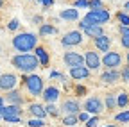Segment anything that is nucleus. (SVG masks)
Here are the masks:
<instances>
[{
  "label": "nucleus",
  "instance_id": "f257e3e1",
  "mask_svg": "<svg viewBox=\"0 0 129 127\" xmlns=\"http://www.w3.org/2000/svg\"><path fill=\"white\" fill-rule=\"evenodd\" d=\"M11 63H13V66L14 68H18L20 72H23V73H32L38 66H40V59L34 56V54H18V56H14L13 59H11Z\"/></svg>",
  "mask_w": 129,
  "mask_h": 127
},
{
  "label": "nucleus",
  "instance_id": "f03ea898",
  "mask_svg": "<svg viewBox=\"0 0 129 127\" xmlns=\"http://www.w3.org/2000/svg\"><path fill=\"white\" fill-rule=\"evenodd\" d=\"M13 47H14L18 52L27 54V52L34 50L36 47H38V38H36V34H32V32L16 34V36L13 38Z\"/></svg>",
  "mask_w": 129,
  "mask_h": 127
},
{
  "label": "nucleus",
  "instance_id": "7ed1b4c3",
  "mask_svg": "<svg viewBox=\"0 0 129 127\" xmlns=\"http://www.w3.org/2000/svg\"><path fill=\"white\" fill-rule=\"evenodd\" d=\"M109 18H111V14H109V11H106L104 7H102V9H91L86 16L81 20L79 29L83 27V25H104V23L109 22Z\"/></svg>",
  "mask_w": 129,
  "mask_h": 127
},
{
  "label": "nucleus",
  "instance_id": "20e7f679",
  "mask_svg": "<svg viewBox=\"0 0 129 127\" xmlns=\"http://www.w3.org/2000/svg\"><path fill=\"white\" fill-rule=\"evenodd\" d=\"M25 86L29 90V93L32 95V97H40V95L43 93V79L40 75H34V73H30L25 77Z\"/></svg>",
  "mask_w": 129,
  "mask_h": 127
},
{
  "label": "nucleus",
  "instance_id": "39448f33",
  "mask_svg": "<svg viewBox=\"0 0 129 127\" xmlns=\"http://www.w3.org/2000/svg\"><path fill=\"white\" fill-rule=\"evenodd\" d=\"M101 63L108 68V70H111V68H117V66H120V63H122V56L118 54V52H106L104 54V57L101 59Z\"/></svg>",
  "mask_w": 129,
  "mask_h": 127
},
{
  "label": "nucleus",
  "instance_id": "423d86ee",
  "mask_svg": "<svg viewBox=\"0 0 129 127\" xmlns=\"http://www.w3.org/2000/svg\"><path fill=\"white\" fill-rule=\"evenodd\" d=\"M84 111H88L91 115H101L104 111V104H102V100L99 97H90L84 102Z\"/></svg>",
  "mask_w": 129,
  "mask_h": 127
},
{
  "label": "nucleus",
  "instance_id": "0eeeda50",
  "mask_svg": "<svg viewBox=\"0 0 129 127\" xmlns=\"http://www.w3.org/2000/svg\"><path fill=\"white\" fill-rule=\"evenodd\" d=\"M61 43H63V47L81 45V43H83V34H81V30H70V32H67L61 38Z\"/></svg>",
  "mask_w": 129,
  "mask_h": 127
},
{
  "label": "nucleus",
  "instance_id": "6e6552de",
  "mask_svg": "<svg viewBox=\"0 0 129 127\" xmlns=\"http://www.w3.org/2000/svg\"><path fill=\"white\" fill-rule=\"evenodd\" d=\"M18 84V77L14 73H2L0 75V90L2 91H11Z\"/></svg>",
  "mask_w": 129,
  "mask_h": 127
},
{
  "label": "nucleus",
  "instance_id": "1a4fd4ad",
  "mask_svg": "<svg viewBox=\"0 0 129 127\" xmlns=\"http://www.w3.org/2000/svg\"><path fill=\"white\" fill-rule=\"evenodd\" d=\"M63 61H64V65H67V66L74 68V66L84 65V56H81L79 52H64Z\"/></svg>",
  "mask_w": 129,
  "mask_h": 127
},
{
  "label": "nucleus",
  "instance_id": "9d476101",
  "mask_svg": "<svg viewBox=\"0 0 129 127\" xmlns=\"http://www.w3.org/2000/svg\"><path fill=\"white\" fill-rule=\"evenodd\" d=\"M84 65H86L90 70H97V68L101 66V57H99V54L93 52V50H88V52L84 54Z\"/></svg>",
  "mask_w": 129,
  "mask_h": 127
},
{
  "label": "nucleus",
  "instance_id": "9b49d317",
  "mask_svg": "<svg viewBox=\"0 0 129 127\" xmlns=\"http://www.w3.org/2000/svg\"><path fill=\"white\" fill-rule=\"evenodd\" d=\"M70 77L75 79V81H83V79L90 77V68L86 65H81V66H74L70 68Z\"/></svg>",
  "mask_w": 129,
  "mask_h": 127
},
{
  "label": "nucleus",
  "instance_id": "f8f14e48",
  "mask_svg": "<svg viewBox=\"0 0 129 127\" xmlns=\"http://www.w3.org/2000/svg\"><path fill=\"white\" fill-rule=\"evenodd\" d=\"M41 97H43V100H45L47 104H54V102L59 99V90H57V88H54V86H48V88H45V90H43Z\"/></svg>",
  "mask_w": 129,
  "mask_h": 127
},
{
  "label": "nucleus",
  "instance_id": "ddd939ff",
  "mask_svg": "<svg viewBox=\"0 0 129 127\" xmlns=\"http://www.w3.org/2000/svg\"><path fill=\"white\" fill-rule=\"evenodd\" d=\"M22 115V107L18 104H9V106H4L0 109V116H20Z\"/></svg>",
  "mask_w": 129,
  "mask_h": 127
},
{
  "label": "nucleus",
  "instance_id": "4468645a",
  "mask_svg": "<svg viewBox=\"0 0 129 127\" xmlns=\"http://www.w3.org/2000/svg\"><path fill=\"white\" fill-rule=\"evenodd\" d=\"M93 43H95V47H97V50L108 52L109 47H111V38L106 36V34H102V36H99V38H93Z\"/></svg>",
  "mask_w": 129,
  "mask_h": 127
},
{
  "label": "nucleus",
  "instance_id": "2eb2a0df",
  "mask_svg": "<svg viewBox=\"0 0 129 127\" xmlns=\"http://www.w3.org/2000/svg\"><path fill=\"white\" fill-rule=\"evenodd\" d=\"M61 111L67 113V115H77L81 111V106H79L77 100H64L63 106H61Z\"/></svg>",
  "mask_w": 129,
  "mask_h": 127
},
{
  "label": "nucleus",
  "instance_id": "dca6fc26",
  "mask_svg": "<svg viewBox=\"0 0 129 127\" xmlns=\"http://www.w3.org/2000/svg\"><path fill=\"white\" fill-rule=\"evenodd\" d=\"M118 79H120V72L117 68H111V70H108L101 75V81L106 82V84H113V82H117Z\"/></svg>",
  "mask_w": 129,
  "mask_h": 127
},
{
  "label": "nucleus",
  "instance_id": "f3484780",
  "mask_svg": "<svg viewBox=\"0 0 129 127\" xmlns=\"http://www.w3.org/2000/svg\"><path fill=\"white\" fill-rule=\"evenodd\" d=\"M81 30H84V34L90 36V38H99V36L104 34L102 25H83V27H81Z\"/></svg>",
  "mask_w": 129,
  "mask_h": 127
},
{
  "label": "nucleus",
  "instance_id": "a211bd4d",
  "mask_svg": "<svg viewBox=\"0 0 129 127\" xmlns=\"http://www.w3.org/2000/svg\"><path fill=\"white\" fill-rule=\"evenodd\" d=\"M29 113H30L32 116H36V118H43V120H45L47 109H45L41 104H30V106H29Z\"/></svg>",
  "mask_w": 129,
  "mask_h": 127
},
{
  "label": "nucleus",
  "instance_id": "6ab92c4d",
  "mask_svg": "<svg viewBox=\"0 0 129 127\" xmlns=\"http://www.w3.org/2000/svg\"><path fill=\"white\" fill-rule=\"evenodd\" d=\"M59 18L68 20V22H75V20H79V11L77 9H63L59 13Z\"/></svg>",
  "mask_w": 129,
  "mask_h": 127
},
{
  "label": "nucleus",
  "instance_id": "aec40b11",
  "mask_svg": "<svg viewBox=\"0 0 129 127\" xmlns=\"http://www.w3.org/2000/svg\"><path fill=\"white\" fill-rule=\"evenodd\" d=\"M34 56L40 59V65L41 66L48 65V54H47V50L43 49V47H36V49H34Z\"/></svg>",
  "mask_w": 129,
  "mask_h": 127
},
{
  "label": "nucleus",
  "instance_id": "412c9836",
  "mask_svg": "<svg viewBox=\"0 0 129 127\" xmlns=\"http://www.w3.org/2000/svg\"><path fill=\"white\" fill-rule=\"evenodd\" d=\"M120 43L124 49L129 50V25H120Z\"/></svg>",
  "mask_w": 129,
  "mask_h": 127
},
{
  "label": "nucleus",
  "instance_id": "4be33fe9",
  "mask_svg": "<svg viewBox=\"0 0 129 127\" xmlns=\"http://www.w3.org/2000/svg\"><path fill=\"white\" fill-rule=\"evenodd\" d=\"M6 99H7L11 104H18V106H22V104H23V99H22V95H20L18 91H13V90H11L7 95H6Z\"/></svg>",
  "mask_w": 129,
  "mask_h": 127
},
{
  "label": "nucleus",
  "instance_id": "5701e85b",
  "mask_svg": "<svg viewBox=\"0 0 129 127\" xmlns=\"http://www.w3.org/2000/svg\"><path fill=\"white\" fill-rule=\"evenodd\" d=\"M48 34H57V29L54 25H48V23H43L40 27V36H48Z\"/></svg>",
  "mask_w": 129,
  "mask_h": 127
},
{
  "label": "nucleus",
  "instance_id": "b1692460",
  "mask_svg": "<svg viewBox=\"0 0 129 127\" xmlns=\"http://www.w3.org/2000/svg\"><path fill=\"white\" fill-rule=\"evenodd\" d=\"M77 122H79L77 115H67L63 118V125H67V127H74V125H77Z\"/></svg>",
  "mask_w": 129,
  "mask_h": 127
},
{
  "label": "nucleus",
  "instance_id": "393cba45",
  "mask_svg": "<svg viewBox=\"0 0 129 127\" xmlns=\"http://www.w3.org/2000/svg\"><path fill=\"white\" fill-rule=\"evenodd\" d=\"M127 102H129L127 93H120V95H117V106H118V107H125Z\"/></svg>",
  "mask_w": 129,
  "mask_h": 127
},
{
  "label": "nucleus",
  "instance_id": "a878e982",
  "mask_svg": "<svg viewBox=\"0 0 129 127\" xmlns=\"http://www.w3.org/2000/svg\"><path fill=\"white\" fill-rule=\"evenodd\" d=\"M27 125H29V127H43V125H45V120L34 116V118H30V120L27 122Z\"/></svg>",
  "mask_w": 129,
  "mask_h": 127
},
{
  "label": "nucleus",
  "instance_id": "bb28decb",
  "mask_svg": "<svg viewBox=\"0 0 129 127\" xmlns=\"http://www.w3.org/2000/svg\"><path fill=\"white\" fill-rule=\"evenodd\" d=\"M115 106H117V97L115 95H108L106 97V107L108 109H115Z\"/></svg>",
  "mask_w": 129,
  "mask_h": 127
},
{
  "label": "nucleus",
  "instance_id": "cd10ccee",
  "mask_svg": "<svg viewBox=\"0 0 129 127\" xmlns=\"http://www.w3.org/2000/svg\"><path fill=\"white\" fill-rule=\"evenodd\" d=\"M115 120H117V122H120V123H125V122H129V111H122V113L115 115Z\"/></svg>",
  "mask_w": 129,
  "mask_h": 127
},
{
  "label": "nucleus",
  "instance_id": "c85d7f7f",
  "mask_svg": "<svg viewBox=\"0 0 129 127\" xmlns=\"http://www.w3.org/2000/svg\"><path fill=\"white\" fill-rule=\"evenodd\" d=\"M117 18L122 25H129V14L127 13H117Z\"/></svg>",
  "mask_w": 129,
  "mask_h": 127
},
{
  "label": "nucleus",
  "instance_id": "c756f323",
  "mask_svg": "<svg viewBox=\"0 0 129 127\" xmlns=\"http://www.w3.org/2000/svg\"><path fill=\"white\" fill-rule=\"evenodd\" d=\"M45 109H47V115H50V116H57V115H59V109H57L54 104H48Z\"/></svg>",
  "mask_w": 129,
  "mask_h": 127
},
{
  "label": "nucleus",
  "instance_id": "7c9ffc66",
  "mask_svg": "<svg viewBox=\"0 0 129 127\" xmlns=\"http://www.w3.org/2000/svg\"><path fill=\"white\" fill-rule=\"evenodd\" d=\"M88 4H90V9H102V0H88Z\"/></svg>",
  "mask_w": 129,
  "mask_h": 127
},
{
  "label": "nucleus",
  "instance_id": "2f4dec72",
  "mask_svg": "<svg viewBox=\"0 0 129 127\" xmlns=\"http://www.w3.org/2000/svg\"><path fill=\"white\" fill-rule=\"evenodd\" d=\"M97 123H99V115H95L93 118H88L86 127H97Z\"/></svg>",
  "mask_w": 129,
  "mask_h": 127
},
{
  "label": "nucleus",
  "instance_id": "473e14b6",
  "mask_svg": "<svg viewBox=\"0 0 129 127\" xmlns=\"http://www.w3.org/2000/svg\"><path fill=\"white\" fill-rule=\"evenodd\" d=\"M90 113H88V111H79V113H77V118H79V122H88V116Z\"/></svg>",
  "mask_w": 129,
  "mask_h": 127
},
{
  "label": "nucleus",
  "instance_id": "72a5a7b5",
  "mask_svg": "<svg viewBox=\"0 0 129 127\" xmlns=\"http://www.w3.org/2000/svg\"><path fill=\"white\" fill-rule=\"evenodd\" d=\"M2 120H6L7 123H20V122H22L20 116H4Z\"/></svg>",
  "mask_w": 129,
  "mask_h": 127
},
{
  "label": "nucleus",
  "instance_id": "f704fd0d",
  "mask_svg": "<svg viewBox=\"0 0 129 127\" xmlns=\"http://www.w3.org/2000/svg\"><path fill=\"white\" fill-rule=\"evenodd\" d=\"M18 27H20V22H18V20H11V22L7 23V29H9V30H16Z\"/></svg>",
  "mask_w": 129,
  "mask_h": 127
},
{
  "label": "nucleus",
  "instance_id": "c9c22d12",
  "mask_svg": "<svg viewBox=\"0 0 129 127\" xmlns=\"http://www.w3.org/2000/svg\"><path fill=\"white\" fill-rule=\"evenodd\" d=\"M74 7H90V4H88V0H75Z\"/></svg>",
  "mask_w": 129,
  "mask_h": 127
},
{
  "label": "nucleus",
  "instance_id": "e433bc0d",
  "mask_svg": "<svg viewBox=\"0 0 129 127\" xmlns=\"http://www.w3.org/2000/svg\"><path fill=\"white\" fill-rule=\"evenodd\" d=\"M120 77L124 79V81H125V82H129V65H127V66H125V68L122 70V73H120Z\"/></svg>",
  "mask_w": 129,
  "mask_h": 127
},
{
  "label": "nucleus",
  "instance_id": "4c0bfd02",
  "mask_svg": "<svg viewBox=\"0 0 129 127\" xmlns=\"http://www.w3.org/2000/svg\"><path fill=\"white\" fill-rule=\"evenodd\" d=\"M50 77H52V79H61V81L64 79V77H63V75H61L59 72H52V73H50Z\"/></svg>",
  "mask_w": 129,
  "mask_h": 127
},
{
  "label": "nucleus",
  "instance_id": "58836bf2",
  "mask_svg": "<svg viewBox=\"0 0 129 127\" xmlns=\"http://www.w3.org/2000/svg\"><path fill=\"white\" fill-rule=\"evenodd\" d=\"M40 2H41V4H43L45 7H50V6L54 4V0H40Z\"/></svg>",
  "mask_w": 129,
  "mask_h": 127
},
{
  "label": "nucleus",
  "instance_id": "ea45409f",
  "mask_svg": "<svg viewBox=\"0 0 129 127\" xmlns=\"http://www.w3.org/2000/svg\"><path fill=\"white\" fill-rule=\"evenodd\" d=\"M75 91H77V93H81V95H83V93H84V88H81V86H79V88H77Z\"/></svg>",
  "mask_w": 129,
  "mask_h": 127
},
{
  "label": "nucleus",
  "instance_id": "a19ab883",
  "mask_svg": "<svg viewBox=\"0 0 129 127\" xmlns=\"http://www.w3.org/2000/svg\"><path fill=\"white\" fill-rule=\"evenodd\" d=\"M2 107H4V97L0 95V109H2Z\"/></svg>",
  "mask_w": 129,
  "mask_h": 127
},
{
  "label": "nucleus",
  "instance_id": "79ce46f5",
  "mask_svg": "<svg viewBox=\"0 0 129 127\" xmlns=\"http://www.w3.org/2000/svg\"><path fill=\"white\" fill-rule=\"evenodd\" d=\"M124 9H125V13H129V2H125V4H124Z\"/></svg>",
  "mask_w": 129,
  "mask_h": 127
},
{
  "label": "nucleus",
  "instance_id": "37998d69",
  "mask_svg": "<svg viewBox=\"0 0 129 127\" xmlns=\"http://www.w3.org/2000/svg\"><path fill=\"white\" fill-rule=\"evenodd\" d=\"M125 61H127V65H129V52H127V56H125Z\"/></svg>",
  "mask_w": 129,
  "mask_h": 127
},
{
  "label": "nucleus",
  "instance_id": "c03bdc74",
  "mask_svg": "<svg viewBox=\"0 0 129 127\" xmlns=\"http://www.w3.org/2000/svg\"><path fill=\"white\" fill-rule=\"evenodd\" d=\"M2 6H4V0H0V7H2Z\"/></svg>",
  "mask_w": 129,
  "mask_h": 127
},
{
  "label": "nucleus",
  "instance_id": "a18cd8bd",
  "mask_svg": "<svg viewBox=\"0 0 129 127\" xmlns=\"http://www.w3.org/2000/svg\"><path fill=\"white\" fill-rule=\"evenodd\" d=\"M106 127H117V125H106Z\"/></svg>",
  "mask_w": 129,
  "mask_h": 127
},
{
  "label": "nucleus",
  "instance_id": "49530a36",
  "mask_svg": "<svg viewBox=\"0 0 129 127\" xmlns=\"http://www.w3.org/2000/svg\"><path fill=\"white\" fill-rule=\"evenodd\" d=\"M0 118H2V116H0Z\"/></svg>",
  "mask_w": 129,
  "mask_h": 127
}]
</instances>
